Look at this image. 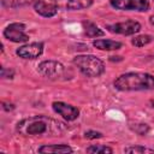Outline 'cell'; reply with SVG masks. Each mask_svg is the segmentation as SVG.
<instances>
[{"mask_svg":"<svg viewBox=\"0 0 154 154\" xmlns=\"http://www.w3.org/2000/svg\"><path fill=\"white\" fill-rule=\"evenodd\" d=\"M16 130L22 136H60L66 126L47 116H31L19 120Z\"/></svg>","mask_w":154,"mask_h":154,"instance_id":"obj_1","label":"cell"},{"mask_svg":"<svg viewBox=\"0 0 154 154\" xmlns=\"http://www.w3.org/2000/svg\"><path fill=\"white\" fill-rule=\"evenodd\" d=\"M113 85L120 91H141L154 89V76L147 72H126L120 75Z\"/></svg>","mask_w":154,"mask_h":154,"instance_id":"obj_2","label":"cell"},{"mask_svg":"<svg viewBox=\"0 0 154 154\" xmlns=\"http://www.w3.org/2000/svg\"><path fill=\"white\" fill-rule=\"evenodd\" d=\"M72 63L87 77H99L105 72L103 61L93 54L76 55Z\"/></svg>","mask_w":154,"mask_h":154,"instance_id":"obj_3","label":"cell"},{"mask_svg":"<svg viewBox=\"0 0 154 154\" xmlns=\"http://www.w3.org/2000/svg\"><path fill=\"white\" fill-rule=\"evenodd\" d=\"M37 71L42 77L48 79H59L65 73V66L55 60H45L38 64Z\"/></svg>","mask_w":154,"mask_h":154,"instance_id":"obj_4","label":"cell"},{"mask_svg":"<svg viewBox=\"0 0 154 154\" xmlns=\"http://www.w3.org/2000/svg\"><path fill=\"white\" fill-rule=\"evenodd\" d=\"M25 28L26 26L23 23H18V22L11 23L4 29V37L16 43L26 42L29 40V36L25 34Z\"/></svg>","mask_w":154,"mask_h":154,"instance_id":"obj_5","label":"cell"},{"mask_svg":"<svg viewBox=\"0 0 154 154\" xmlns=\"http://www.w3.org/2000/svg\"><path fill=\"white\" fill-rule=\"evenodd\" d=\"M109 4L116 10L146 12L149 10L148 0H109Z\"/></svg>","mask_w":154,"mask_h":154,"instance_id":"obj_6","label":"cell"},{"mask_svg":"<svg viewBox=\"0 0 154 154\" xmlns=\"http://www.w3.org/2000/svg\"><path fill=\"white\" fill-rule=\"evenodd\" d=\"M108 31L113 34H120V35H134L141 30V24L137 20L134 19H128L124 22L114 23V24H108L106 26Z\"/></svg>","mask_w":154,"mask_h":154,"instance_id":"obj_7","label":"cell"},{"mask_svg":"<svg viewBox=\"0 0 154 154\" xmlns=\"http://www.w3.org/2000/svg\"><path fill=\"white\" fill-rule=\"evenodd\" d=\"M52 108L55 113L61 116L67 122L76 120L79 117V109L77 107L69 105V103H65V102H61V101H54L52 103Z\"/></svg>","mask_w":154,"mask_h":154,"instance_id":"obj_8","label":"cell"},{"mask_svg":"<svg viewBox=\"0 0 154 154\" xmlns=\"http://www.w3.org/2000/svg\"><path fill=\"white\" fill-rule=\"evenodd\" d=\"M42 53H43L42 42H31L28 45H23L16 51V54L23 59H36Z\"/></svg>","mask_w":154,"mask_h":154,"instance_id":"obj_9","label":"cell"},{"mask_svg":"<svg viewBox=\"0 0 154 154\" xmlns=\"http://www.w3.org/2000/svg\"><path fill=\"white\" fill-rule=\"evenodd\" d=\"M53 4L59 8L75 11L90 7L93 5V0H53Z\"/></svg>","mask_w":154,"mask_h":154,"instance_id":"obj_10","label":"cell"},{"mask_svg":"<svg viewBox=\"0 0 154 154\" xmlns=\"http://www.w3.org/2000/svg\"><path fill=\"white\" fill-rule=\"evenodd\" d=\"M34 10L36 13H38L42 17L46 18H51L54 17L58 12V7L55 4H51V2H46L43 0H37L34 4Z\"/></svg>","mask_w":154,"mask_h":154,"instance_id":"obj_11","label":"cell"},{"mask_svg":"<svg viewBox=\"0 0 154 154\" xmlns=\"http://www.w3.org/2000/svg\"><path fill=\"white\" fill-rule=\"evenodd\" d=\"M93 46L100 51H117L122 48V42L114 41V40H108V38H100V40H94Z\"/></svg>","mask_w":154,"mask_h":154,"instance_id":"obj_12","label":"cell"},{"mask_svg":"<svg viewBox=\"0 0 154 154\" xmlns=\"http://www.w3.org/2000/svg\"><path fill=\"white\" fill-rule=\"evenodd\" d=\"M38 153H72V148L67 144H43L37 149Z\"/></svg>","mask_w":154,"mask_h":154,"instance_id":"obj_13","label":"cell"},{"mask_svg":"<svg viewBox=\"0 0 154 154\" xmlns=\"http://www.w3.org/2000/svg\"><path fill=\"white\" fill-rule=\"evenodd\" d=\"M84 32L88 37H99V36H103L105 32L103 30H101L96 24L91 23V22H83L82 23Z\"/></svg>","mask_w":154,"mask_h":154,"instance_id":"obj_14","label":"cell"},{"mask_svg":"<svg viewBox=\"0 0 154 154\" xmlns=\"http://www.w3.org/2000/svg\"><path fill=\"white\" fill-rule=\"evenodd\" d=\"M37 0H1V5L6 8H18L35 4Z\"/></svg>","mask_w":154,"mask_h":154,"instance_id":"obj_15","label":"cell"},{"mask_svg":"<svg viewBox=\"0 0 154 154\" xmlns=\"http://www.w3.org/2000/svg\"><path fill=\"white\" fill-rule=\"evenodd\" d=\"M153 41V36L150 35H138V36H135L132 40H131V43L135 46V47H143V46H147L148 43H150Z\"/></svg>","mask_w":154,"mask_h":154,"instance_id":"obj_16","label":"cell"},{"mask_svg":"<svg viewBox=\"0 0 154 154\" xmlns=\"http://www.w3.org/2000/svg\"><path fill=\"white\" fill-rule=\"evenodd\" d=\"M124 153H132V154H143V153H154V149L147 148L143 146H129L124 148Z\"/></svg>","mask_w":154,"mask_h":154,"instance_id":"obj_17","label":"cell"},{"mask_svg":"<svg viewBox=\"0 0 154 154\" xmlns=\"http://www.w3.org/2000/svg\"><path fill=\"white\" fill-rule=\"evenodd\" d=\"M87 153H113V149L102 144H93L87 148Z\"/></svg>","mask_w":154,"mask_h":154,"instance_id":"obj_18","label":"cell"},{"mask_svg":"<svg viewBox=\"0 0 154 154\" xmlns=\"http://www.w3.org/2000/svg\"><path fill=\"white\" fill-rule=\"evenodd\" d=\"M135 126H131V129L136 132V134H138V135H146L148 131H149V126L147 125V124H134Z\"/></svg>","mask_w":154,"mask_h":154,"instance_id":"obj_19","label":"cell"},{"mask_svg":"<svg viewBox=\"0 0 154 154\" xmlns=\"http://www.w3.org/2000/svg\"><path fill=\"white\" fill-rule=\"evenodd\" d=\"M84 137L88 140H96V138H101L102 134L99 131H95V130H88L84 132Z\"/></svg>","mask_w":154,"mask_h":154,"instance_id":"obj_20","label":"cell"},{"mask_svg":"<svg viewBox=\"0 0 154 154\" xmlns=\"http://www.w3.org/2000/svg\"><path fill=\"white\" fill-rule=\"evenodd\" d=\"M14 76V71L12 69L1 67V77L2 78H12Z\"/></svg>","mask_w":154,"mask_h":154,"instance_id":"obj_21","label":"cell"},{"mask_svg":"<svg viewBox=\"0 0 154 154\" xmlns=\"http://www.w3.org/2000/svg\"><path fill=\"white\" fill-rule=\"evenodd\" d=\"M2 108L5 111H12V109H14V105L8 103V102H2Z\"/></svg>","mask_w":154,"mask_h":154,"instance_id":"obj_22","label":"cell"},{"mask_svg":"<svg viewBox=\"0 0 154 154\" xmlns=\"http://www.w3.org/2000/svg\"><path fill=\"white\" fill-rule=\"evenodd\" d=\"M149 22H150L152 25H154V16H150L149 17Z\"/></svg>","mask_w":154,"mask_h":154,"instance_id":"obj_23","label":"cell"}]
</instances>
